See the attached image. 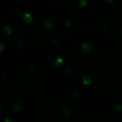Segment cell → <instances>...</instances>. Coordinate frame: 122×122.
Listing matches in <instances>:
<instances>
[{"label":"cell","mask_w":122,"mask_h":122,"mask_svg":"<svg viewBox=\"0 0 122 122\" xmlns=\"http://www.w3.org/2000/svg\"><path fill=\"white\" fill-rule=\"evenodd\" d=\"M45 99L49 103H54V102H57L58 100H59V98H58L57 95H56L55 94H52V93L47 94L45 96Z\"/></svg>","instance_id":"cell-15"},{"label":"cell","mask_w":122,"mask_h":122,"mask_svg":"<svg viewBox=\"0 0 122 122\" xmlns=\"http://www.w3.org/2000/svg\"><path fill=\"white\" fill-rule=\"evenodd\" d=\"M65 74H66L69 77H72L74 75V71L71 68H66V70H65Z\"/></svg>","instance_id":"cell-24"},{"label":"cell","mask_w":122,"mask_h":122,"mask_svg":"<svg viewBox=\"0 0 122 122\" xmlns=\"http://www.w3.org/2000/svg\"><path fill=\"white\" fill-rule=\"evenodd\" d=\"M105 38H106V40H107V42L108 43H113V41H114V39H113V38H111L110 35H108V34H105Z\"/></svg>","instance_id":"cell-27"},{"label":"cell","mask_w":122,"mask_h":122,"mask_svg":"<svg viewBox=\"0 0 122 122\" xmlns=\"http://www.w3.org/2000/svg\"><path fill=\"white\" fill-rule=\"evenodd\" d=\"M79 54H80V57L83 59H85V60H92V59H94L95 58L97 57V55L99 54V49L96 44L91 43L90 44V48L89 50L84 52V51H81L80 49L79 50Z\"/></svg>","instance_id":"cell-5"},{"label":"cell","mask_w":122,"mask_h":122,"mask_svg":"<svg viewBox=\"0 0 122 122\" xmlns=\"http://www.w3.org/2000/svg\"><path fill=\"white\" fill-rule=\"evenodd\" d=\"M120 95H121V93H120V90H119V89H115V90H114V97H115V99H120Z\"/></svg>","instance_id":"cell-23"},{"label":"cell","mask_w":122,"mask_h":122,"mask_svg":"<svg viewBox=\"0 0 122 122\" xmlns=\"http://www.w3.org/2000/svg\"><path fill=\"white\" fill-rule=\"evenodd\" d=\"M27 108L28 102L24 99H19V100H15V101L12 102V104H11V109L14 112H18V113L24 111Z\"/></svg>","instance_id":"cell-8"},{"label":"cell","mask_w":122,"mask_h":122,"mask_svg":"<svg viewBox=\"0 0 122 122\" xmlns=\"http://www.w3.org/2000/svg\"><path fill=\"white\" fill-rule=\"evenodd\" d=\"M75 24H73V23L71 22V21L70 20H67L66 22H65V25L67 26V27H71V26H73Z\"/></svg>","instance_id":"cell-31"},{"label":"cell","mask_w":122,"mask_h":122,"mask_svg":"<svg viewBox=\"0 0 122 122\" xmlns=\"http://www.w3.org/2000/svg\"><path fill=\"white\" fill-rule=\"evenodd\" d=\"M4 49V43H0V52H2Z\"/></svg>","instance_id":"cell-32"},{"label":"cell","mask_w":122,"mask_h":122,"mask_svg":"<svg viewBox=\"0 0 122 122\" xmlns=\"http://www.w3.org/2000/svg\"><path fill=\"white\" fill-rule=\"evenodd\" d=\"M25 1H29V0H25Z\"/></svg>","instance_id":"cell-36"},{"label":"cell","mask_w":122,"mask_h":122,"mask_svg":"<svg viewBox=\"0 0 122 122\" xmlns=\"http://www.w3.org/2000/svg\"><path fill=\"white\" fill-rule=\"evenodd\" d=\"M9 11L13 16H20L24 14L23 9L20 7H18V6H12V7L9 8Z\"/></svg>","instance_id":"cell-14"},{"label":"cell","mask_w":122,"mask_h":122,"mask_svg":"<svg viewBox=\"0 0 122 122\" xmlns=\"http://www.w3.org/2000/svg\"><path fill=\"white\" fill-rule=\"evenodd\" d=\"M71 2L72 0H54V4L59 9H65L71 4Z\"/></svg>","instance_id":"cell-13"},{"label":"cell","mask_w":122,"mask_h":122,"mask_svg":"<svg viewBox=\"0 0 122 122\" xmlns=\"http://www.w3.org/2000/svg\"><path fill=\"white\" fill-rule=\"evenodd\" d=\"M27 68L29 70L34 72V71H36V70H38V68H39V65H38V63L36 62V61H34V62H30V63L28 64Z\"/></svg>","instance_id":"cell-16"},{"label":"cell","mask_w":122,"mask_h":122,"mask_svg":"<svg viewBox=\"0 0 122 122\" xmlns=\"http://www.w3.org/2000/svg\"><path fill=\"white\" fill-rule=\"evenodd\" d=\"M33 18L34 16L30 15L29 14H22V20L24 21V22H27V23H29L33 20Z\"/></svg>","instance_id":"cell-18"},{"label":"cell","mask_w":122,"mask_h":122,"mask_svg":"<svg viewBox=\"0 0 122 122\" xmlns=\"http://www.w3.org/2000/svg\"><path fill=\"white\" fill-rule=\"evenodd\" d=\"M6 112V109L4 106H0V115H4Z\"/></svg>","instance_id":"cell-29"},{"label":"cell","mask_w":122,"mask_h":122,"mask_svg":"<svg viewBox=\"0 0 122 122\" xmlns=\"http://www.w3.org/2000/svg\"><path fill=\"white\" fill-rule=\"evenodd\" d=\"M79 29H80V32L84 34L85 35H90V34L93 31V28L92 25L88 22H82L79 24Z\"/></svg>","instance_id":"cell-11"},{"label":"cell","mask_w":122,"mask_h":122,"mask_svg":"<svg viewBox=\"0 0 122 122\" xmlns=\"http://www.w3.org/2000/svg\"><path fill=\"white\" fill-rule=\"evenodd\" d=\"M5 122H15V120L14 119H11V118H7L5 120Z\"/></svg>","instance_id":"cell-33"},{"label":"cell","mask_w":122,"mask_h":122,"mask_svg":"<svg viewBox=\"0 0 122 122\" xmlns=\"http://www.w3.org/2000/svg\"><path fill=\"white\" fill-rule=\"evenodd\" d=\"M104 1H105V3L107 4H115L116 0H104Z\"/></svg>","instance_id":"cell-30"},{"label":"cell","mask_w":122,"mask_h":122,"mask_svg":"<svg viewBox=\"0 0 122 122\" xmlns=\"http://www.w3.org/2000/svg\"><path fill=\"white\" fill-rule=\"evenodd\" d=\"M112 110H115V111H119V112H121V110H122V106L120 103L116 102L115 104H114L113 107H112Z\"/></svg>","instance_id":"cell-22"},{"label":"cell","mask_w":122,"mask_h":122,"mask_svg":"<svg viewBox=\"0 0 122 122\" xmlns=\"http://www.w3.org/2000/svg\"><path fill=\"white\" fill-rule=\"evenodd\" d=\"M84 75H87V76L90 77V79H91V80H92V83H95L97 80V79H98V74H97V72L95 71V70L90 69V68L82 69V70L78 71V73H77V75H76V80H78L80 83V80H81V78Z\"/></svg>","instance_id":"cell-6"},{"label":"cell","mask_w":122,"mask_h":122,"mask_svg":"<svg viewBox=\"0 0 122 122\" xmlns=\"http://www.w3.org/2000/svg\"><path fill=\"white\" fill-rule=\"evenodd\" d=\"M12 27H11L10 25H9V24H6V25H4V27H3V32L5 34H11V33H12Z\"/></svg>","instance_id":"cell-20"},{"label":"cell","mask_w":122,"mask_h":122,"mask_svg":"<svg viewBox=\"0 0 122 122\" xmlns=\"http://www.w3.org/2000/svg\"><path fill=\"white\" fill-rule=\"evenodd\" d=\"M121 33H122V29L120 28V29H119V32H118V37H121Z\"/></svg>","instance_id":"cell-34"},{"label":"cell","mask_w":122,"mask_h":122,"mask_svg":"<svg viewBox=\"0 0 122 122\" xmlns=\"http://www.w3.org/2000/svg\"><path fill=\"white\" fill-rule=\"evenodd\" d=\"M58 57H59V54H57L56 52H49L45 56V64L49 69L51 70H54V64L55 59Z\"/></svg>","instance_id":"cell-10"},{"label":"cell","mask_w":122,"mask_h":122,"mask_svg":"<svg viewBox=\"0 0 122 122\" xmlns=\"http://www.w3.org/2000/svg\"><path fill=\"white\" fill-rule=\"evenodd\" d=\"M41 21H49V22L52 23L53 25L54 26L55 29L58 28L59 24V19L57 16V14H53V13H49V14H44L41 19Z\"/></svg>","instance_id":"cell-9"},{"label":"cell","mask_w":122,"mask_h":122,"mask_svg":"<svg viewBox=\"0 0 122 122\" xmlns=\"http://www.w3.org/2000/svg\"><path fill=\"white\" fill-rule=\"evenodd\" d=\"M19 26V29L21 32L24 34H30L32 33H34L36 30L38 26V21H37V18L35 16H34L33 18V20L29 23L24 22L21 19L20 21L18 24Z\"/></svg>","instance_id":"cell-3"},{"label":"cell","mask_w":122,"mask_h":122,"mask_svg":"<svg viewBox=\"0 0 122 122\" xmlns=\"http://www.w3.org/2000/svg\"><path fill=\"white\" fill-rule=\"evenodd\" d=\"M81 94H80V91L76 88H73L68 92L66 95V99L69 100H77L78 98H80Z\"/></svg>","instance_id":"cell-12"},{"label":"cell","mask_w":122,"mask_h":122,"mask_svg":"<svg viewBox=\"0 0 122 122\" xmlns=\"http://www.w3.org/2000/svg\"><path fill=\"white\" fill-rule=\"evenodd\" d=\"M29 44L24 38L18 36L12 39L10 43V49L14 53L18 54H24L28 50Z\"/></svg>","instance_id":"cell-2"},{"label":"cell","mask_w":122,"mask_h":122,"mask_svg":"<svg viewBox=\"0 0 122 122\" xmlns=\"http://www.w3.org/2000/svg\"><path fill=\"white\" fill-rule=\"evenodd\" d=\"M55 116L59 122H71L76 117V110L69 103L60 104L55 110Z\"/></svg>","instance_id":"cell-1"},{"label":"cell","mask_w":122,"mask_h":122,"mask_svg":"<svg viewBox=\"0 0 122 122\" xmlns=\"http://www.w3.org/2000/svg\"><path fill=\"white\" fill-rule=\"evenodd\" d=\"M0 43H4V38H2V36H0Z\"/></svg>","instance_id":"cell-35"},{"label":"cell","mask_w":122,"mask_h":122,"mask_svg":"<svg viewBox=\"0 0 122 122\" xmlns=\"http://www.w3.org/2000/svg\"><path fill=\"white\" fill-rule=\"evenodd\" d=\"M29 83V76L25 73H18L12 78V84L18 89H24Z\"/></svg>","instance_id":"cell-4"},{"label":"cell","mask_w":122,"mask_h":122,"mask_svg":"<svg viewBox=\"0 0 122 122\" xmlns=\"http://www.w3.org/2000/svg\"><path fill=\"white\" fill-rule=\"evenodd\" d=\"M97 29L99 32L106 34L110 29V19L107 16H102L97 22Z\"/></svg>","instance_id":"cell-7"},{"label":"cell","mask_w":122,"mask_h":122,"mask_svg":"<svg viewBox=\"0 0 122 122\" xmlns=\"http://www.w3.org/2000/svg\"><path fill=\"white\" fill-rule=\"evenodd\" d=\"M0 77H1L2 79H4V80L7 79V77H8V73H7V71H4V70H2V71L0 72Z\"/></svg>","instance_id":"cell-25"},{"label":"cell","mask_w":122,"mask_h":122,"mask_svg":"<svg viewBox=\"0 0 122 122\" xmlns=\"http://www.w3.org/2000/svg\"><path fill=\"white\" fill-rule=\"evenodd\" d=\"M67 42H68L69 45H70V47H75V46L77 44V39L75 37V36L70 35L67 38Z\"/></svg>","instance_id":"cell-17"},{"label":"cell","mask_w":122,"mask_h":122,"mask_svg":"<svg viewBox=\"0 0 122 122\" xmlns=\"http://www.w3.org/2000/svg\"><path fill=\"white\" fill-rule=\"evenodd\" d=\"M52 43H53V44H54V45H58V44H59V41L56 38H53V39H52Z\"/></svg>","instance_id":"cell-28"},{"label":"cell","mask_w":122,"mask_h":122,"mask_svg":"<svg viewBox=\"0 0 122 122\" xmlns=\"http://www.w3.org/2000/svg\"><path fill=\"white\" fill-rule=\"evenodd\" d=\"M79 3H80V8H85L87 6L86 0H80Z\"/></svg>","instance_id":"cell-26"},{"label":"cell","mask_w":122,"mask_h":122,"mask_svg":"<svg viewBox=\"0 0 122 122\" xmlns=\"http://www.w3.org/2000/svg\"><path fill=\"white\" fill-rule=\"evenodd\" d=\"M90 48V43H87V42H85L83 43V44H81V46H80V50L81 51H84V52H85V51L89 50Z\"/></svg>","instance_id":"cell-21"},{"label":"cell","mask_w":122,"mask_h":122,"mask_svg":"<svg viewBox=\"0 0 122 122\" xmlns=\"http://www.w3.org/2000/svg\"><path fill=\"white\" fill-rule=\"evenodd\" d=\"M62 64H63V59H61L60 57H58L57 59H55V61H54V69L60 68V66L62 65Z\"/></svg>","instance_id":"cell-19"}]
</instances>
